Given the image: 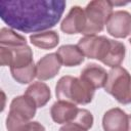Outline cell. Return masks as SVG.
<instances>
[{
    "label": "cell",
    "instance_id": "1",
    "mask_svg": "<svg viewBox=\"0 0 131 131\" xmlns=\"http://www.w3.org/2000/svg\"><path fill=\"white\" fill-rule=\"evenodd\" d=\"M66 5L62 0H2L0 17L8 27L24 33L45 32L57 25Z\"/></svg>",
    "mask_w": 131,
    "mask_h": 131
},
{
    "label": "cell",
    "instance_id": "2",
    "mask_svg": "<svg viewBox=\"0 0 131 131\" xmlns=\"http://www.w3.org/2000/svg\"><path fill=\"white\" fill-rule=\"evenodd\" d=\"M95 89L80 78L73 76L61 77L55 86V95L58 100L75 104H88L92 101Z\"/></svg>",
    "mask_w": 131,
    "mask_h": 131
},
{
    "label": "cell",
    "instance_id": "3",
    "mask_svg": "<svg viewBox=\"0 0 131 131\" xmlns=\"http://www.w3.org/2000/svg\"><path fill=\"white\" fill-rule=\"evenodd\" d=\"M113 2L106 0H94L89 2L84 9L86 27L83 35H96L101 32L113 13Z\"/></svg>",
    "mask_w": 131,
    "mask_h": 131
},
{
    "label": "cell",
    "instance_id": "4",
    "mask_svg": "<svg viewBox=\"0 0 131 131\" xmlns=\"http://www.w3.org/2000/svg\"><path fill=\"white\" fill-rule=\"evenodd\" d=\"M105 92L122 104L131 103V75L122 67L112 68L108 72Z\"/></svg>",
    "mask_w": 131,
    "mask_h": 131
},
{
    "label": "cell",
    "instance_id": "5",
    "mask_svg": "<svg viewBox=\"0 0 131 131\" xmlns=\"http://www.w3.org/2000/svg\"><path fill=\"white\" fill-rule=\"evenodd\" d=\"M0 63L1 66H9L10 70L27 68L34 63L33 51L28 45L17 47L0 46Z\"/></svg>",
    "mask_w": 131,
    "mask_h": 131
},
{
    "label": "cell",
    "instance_id": "6",
    "mask_svg": "<svg viewBox=\"0 0 131 131\" xmlns=\"http://www.w3.org/2000/svg\"><path fill=\"white\" fill-rule=\"evenodd\" d=\"M112 39L104 36L89 35L81 38L77 46L88 58H95L103 62L111 49Z\"/></svg>",
    "mask_w": 131,
    "mask_h": 131
},
{
    "label": "cell",
    "instance_id": "7",
    "mask_svg": "<svg viewBox=\"0 0 131 131\" xmlns=\"http://www.w3.org/2000/svg\"><path fill=\"white\" fill-rule=\"evenodd\" d=\"M105 26L111 36L126 38L131 34V13L126 10H117L112 13Z\"/></svg>",
    "mask_w": 131,
    "mask_h": 131
},
{
    "label": "cell",
    "instance_id": "8",
    "mask_svg": "<svg viewBox=\"0 0 131 131\" xmlns=\"http://www.w3.org/2000/svg\"><path fill=\"white\" fill-rule=\"evenodd\" d=\"M86 27L85 11L80 6H73L60 24V30L68 34H83Z\"/></svg>",
    "mask_w": 131,
    "mask_h": 131
},
{
    "label": "cell",
    "instance_id": "9",
    "mask_svg": "<svg viewBox=\"0 0 131 131\" xmlns=\"http://www.w3.org/2000/svg\"><path fill=\"white\" fill-rule=\"evenodd\" d=\"M61 64L57 53L46 54L36 64V77L41 81L52 79L59 72Z\"/></svg>",
    "mask_w": 131,
    "mask_h": 131
},
{
    "label": "cell",
    "instance_id": "10",
    "mask_svg": "<svg viewBox=\"0 0 131 131\" xmlns=\"http://www.w3.org/2000/svg\"><path fill=\"white\" fill-rule=\"evenodd\" d=\"M102 128L103 131H128L129 116L119 107L111 108L103 115Z\"/></svg>",
    "mask_w": 131,
    "mask_h": 131
},
{
    "label": "cell",
    "instance_id": "11",
    "mask_svg": "<svg viewBox=\"0 0 131 131\" xmlns=\"http://www.w3.org/2000/svg\"><path fill=\"white\" fill-rule=\"evenodd\" d=\"M107 77L108 73H106L102 67L96 63L87 64L80 74V79L90 85L93 89L104 87L107 81Z\"/></svg>",
    "mask_w": 131,
    "mask_h": 131
},
{
    "label": "cell",
    "instance_id": "12",
    "mask_svg": "<svg viewBox=\"0 0 131 131\" xmlns=\"http://www.w3.org/2000/svg\"><path fill=\"white\" fill-rule=\"evenodd\" d=\"M79 108L75 103L58 100L53 103L50 110L52 120L57 124H66L72 122L77 117Z\"/></svg>",
    "mask_w": 131,
    "mask_h": 131
},
{
    "label": "cell",
    "instance_id": "13",
    "mask_svg": "<svg viewBox=\"0 0 131 131\" xmlns=\"http://www.w3.org/2000/svg\"><path fill=\"white\" fill-rule=\"evenodd\" d=\"M57 55L66 67H76L84 61L85 55L77 45H62L57 49Z\"/></svg>",
    "mask_w": 131,
    "mask_h": 131
},
{
    "label": "cell",
    "instance_id": "14",
    "mask_svg": "<svg viewBox=\"0 0 131 131\" xmlns=\"http://www.w3.org/2000/svg\"><path fill=\"white\" fill-rule=\"evenodd\" d=\"M25 95L33 99L37 107H43L50 99L51 93L49 87L44 82H34L26 90Z\"/></svg>",
    "mask_w": 131,
    "mask_h": 131
},
{
    "label": "cell",
    "instance_id": "15",
    "mask_svg": "<svg viewBox=\"0 0 131 131\" xmlns=\"http://www.w3.org/2000/svg\"><path fill=\"white\" fill-rule=\"evenodd\" d=\"M36 108H37V105L33 101V99H31L25 94L14 97L9 106V111L19 114L20 116H23L29 121L34 118L36 114Z\"/></svg>",
    "mask_w": 131,
    "mask_h": 131
},
{
    "label": "cell",
    "instance_id": "16",
    "mask_svg": "<svg viewBox=\"0 0 131 131\" xmlns=\"http://www.w3.org/2000/svg\"><path fill=\"white\" fill-rule=\"evenodd\" d=\"M31 43L41 49H51L57 46L59 42V36L55 31H45L36 33L30 36Z\"/></svg>",
    "mask_w": 131,
    "mask_h": 131
},
{
    "label": "cell",
    "instance_id": "17",
    "mask_svg": "<svg viewBox=\"0 0 131 131\" xmlns=\"http://www.w3.org/2000/svg\"><path fill=\"white\" fill-rule=\"evenodd\" d=\"M125 52H126L125 45L122 42H119V41L112 39L111 49H110L108 54L102 63L105 66H108L111 68L119 67L122 63V61L124 60Z\"/></svg>",
    "mask_w": 131,
    "mask_h": 131
},
{
    "label": "cell",
    "instance_id": "18",
    "mask_svg": "<svg viewBox=\"0 0 131 131\" xmlns=\"http://www.w3.org/2000/svg\"><path fill=\"white\" fill-rule=\"evenodd\" d=\"M0 45L5 47H17L27 45V40L24 36L15 33L8 28H2L0 31Z\"/></svg>",
    "mask_w": 131,
    "mask_h": 131
},
{
    "label": "cell",
    "instance_id": "19",
    "mask_svg": "<svg viewBox=\"0 0 131 131\" xmlns=\"http://www.w3.org/2000/svg\"><path fill=\"white\" fill-rule=\"evenodd\" d=\"M31 122L19 114L9 111L6 118V128L8 131H28Z\"/></svg>",
    "mask_w": 131,
    "mask_h": 131
},
{
    "label": "cell",
    "instance_id": "20",
    "mask_svg": "<svg viewBox=\"0 0 131 131\" xmlns=\"http://www.w3.org/2000/svg\"><path fill=\"white\" fill-rule=\"evenodd\" d=\"M10 73L16 82L20 84H28L32 82L33 79L36 77V66L35 63H33L27 68H23L18 70H10Z\"/></svg>",
    "mask_w": 131,
    "mask_h": 131
},
{
    "label": "cell",
    "instance_id": "21",
    "mask_svg": "<svg viewBox=\"0 0 131 131\" xmlns=\"http://www.w3.org/2000/svg\"><path fill=\"white\" fill-rule=\"evenodd\" d=\"M72 122L78 124L79 126H81L83 129H85L87 131L93 125V116L89 111H87L85 108H79L77 117Z\"/></svg>",
    "mask_w": 131,
    "mask_h": 131
},
{
    "label": "cell",
    "instance_id": "22",
    "mask_svg": "<svg viewBox=\"0 0 131 131\" xmlns=\"http://www.w3.org/2000/svg\"><path fill=\"white\" fill-rule=\"evenodd\" d=\"M59 131H86V130L74 122H69V123H66L59 129Z\"/></svg>",
    "mask_w": 131,
    "mask_h": 131
},
{
    "label": "cell",
    "instance_id": "23",
    "mask_svg": "<svg viewBox=\"0 0 131 131\" xmlns=\"http://www.w3.org/2000/svg\"><path fill=\"white\" fill-rule=\"evenodd\" d=\"M28 131H45V128L39 122H31Z\"/></svg>",
    "mask_w": 131,
    "mask_h": 131
},
{
    "label": "cell",
    "instance_id": "24",
    "mask_svg": "<svg viewBox=\"0 0 131 131\" xmlns=\"http://www.w3.org/2000/svg\"><path fill=\"white\" fill-rule=\"evenodd\" d=\"M128 131H131V115L129 116V128H128Z\"/></svg>",
    "mask_w": 131,
    "mask_h": 131
},
{
    "label": "cell",
    "instance_id": "25",
    "mask_svg": "<svg viewBox=\"0 0 131 131\" xmlns=\"http://www.w3.org/2000/svg\"><path fill=\"white\" fill-rule=\"evenodd\" d=\"M129 42H130V44H131V38H130V40H129Z\"/></svg>",
    "mask_w": 131,
    "mask_h": 131
}]
</instances>
